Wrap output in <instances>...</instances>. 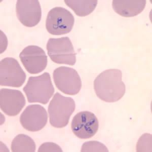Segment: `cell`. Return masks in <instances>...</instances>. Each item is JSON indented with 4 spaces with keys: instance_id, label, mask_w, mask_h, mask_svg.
<instances>
[{
    "instance_id": "cell-1",
    "label": "cell",
    "mask_w": 152,
    "mask_h": 152,
    "mask_svg": "<svg viewBox=\"0 0 152 152\" xmlns=\"http://www.w3.org/2000/svg\"><path fill=\"white\" fill-rule=\"evenodd\" d=\"M94 89L99 99L105 102H116L121 99L126 91L121 70L109 69L102 72L95 78Z\"/></svg>"
},
{
    "instance_id": "cell-2",
    "label": "cell",
    "mask_w": 152,
    "mask_h": 152,
    "mask_svg": "<svg viewBox=\"0 0 152 152\" xmlns=\"http://www.w3.org/2000/svg\"><path fill=\"white\" fill-rule=\"evenodd\" d=\"M23 90L28 102L43 104L48 102L55 91L50 74L46 72L37 77H29Z\"/></svg>"
},
{
    "instance_id": "cell-3",
    "label": "cell",
    "mask_w": 152,
    "mask_h": 152,
    "mask_svg": "<svg viewBox=\"0 0 152 152\" xmlns=\"http://www.w3.org/2000/svg\"><path fill=\"white\" fill-rule=\"evenodd\" d=\"M74 100L56 93L48 106L50 124L55 128H62L69 122V118L75 110Z\"/></svg>"
},
{
    "instance_id": "cell-4",
    "label": "cell",
    "mask_w": 152,
    "mask_h": 152,
    "mask_svg": "<svg viewBox=\"0 0 152 152\" xmlns=\"http://www.w3.org/2000/svg\"><path fill=\"white\" fill-rule=\"evenodd\" d=\"M46 48L49 56L56 64L69 66L76 64V53L69 37L50 38Z\"/></svg>"
},
{
    "instance_id": "cell-5",
    "label": "cell",
    "mask_w": 152,
    "mask_h": 152,
    "mask_svg": "<svg viewBox=\"0 0 152 152\" xmlns=\"http://www.w3.org/2000/svg\"><path fill=\"white\" fill-rule=\"evenodd\" d=\"M74 23V17L70 11L62 7H55L47 15L46 28L51 35H64L72 31Z\"/></svg>"
},
{
    "instance_id": "cell-6",
    "label": "cell",
    "mask_w": 152,
    "mask_h": 152,
    "mask_svg": "<svg viewBox=\"0 0 152 152\" xmlns=\"http://www.w3.org/2000/svg\"><path fill=\"white\" fill-rule=\"evenodd\" d=\"M53 78L58 89L66 94L76 95L81 89V79L79 75L71 67H57L54 71Z\"/></svg>"
},
{
    "instance_id": "cell-7",
    "label": "cell",
    "mask_w": 152,
    "mask_h": 152,
    "mask_svg": "<svg viewBox=\"0 0 152 152\" xmlns=\"http://www.w3.org/2000/svg\"><path fill=\"white\" fill-rule=\"evenodd\" d=\"M26 76L19 62L12 57H6L0 62V84L4 86L19 88L24 84Z\"/></svg>"
},
{
    "instance_id": "cell-8",
    "label": "cell",
    "mask_w": 152,
    "mask_h": 152,
    "mask_svg": "<svg viewBox=\"0 0 152 152\" xmlns=\"http://www.w3.org/2000/svg\"><path fill=\"white\" fill-rule=\"evenodd\" d=\"M71 128L73 133L81 139H88L97 133L99 128L96 116L89 111L78 113L73 118Z\"/></svg>"
},
{
    "instance_id": "cell-9",
    "label": "cell",
    "mask_w": 152,
    "mask_h": 152,
    "mask_svg": "<svg viewBox=\"0 0 152 152\" xmlns=\"http://www.w3.org/2000/svg\"><path fill=\"white\" fill-rule=\"evenodd\" d=\"M21 61L28 72L37 74L45 69L47 65V56L41 47L29 45L19 54Z\"/></svg>"
},
{
    "instance_id": "cell-10",
    "label": "cell",
    "mask_w": 152,
    "mask_h": 152,
    "mask_svg": "<svg viewBox=\"0 0 152 152\" xmlns=\"http://www.w3.org/2000/svg\"><path fill=\"white\" fill-rule=\"evenodd\" d=\"M48 114L44 107L39 104L28 106L20 117L21 124L29 132H39L46 126Z\"/></svg>"
},
{
    "instance_id": "cell-11",
    "label": "cell",
    "mask_w": 152,
    "mask_h": 152,
    "mask_svg": "<svg viewBox=\"0 0 152 152\" xmlns=\"http://www.w3.org/2000/svg\"><path fill=\"white\" fill-rule=\"evenodd\" d=\"M16 11L18 20L26 27L36 26L41 19V7L38 0H18Z\"/></svg>"
},
{
    "instance_id": "cell-12",
    "label": "cell",
    "mask_w": 152,
    "mask_h": 152,
    "mask_svg": "<svg viewBox=\"0 0 152 152\" xmlns=\"http://www.w3.org/2000/svg\"><path fill=\"white\" fill-rule=\"evenodd\" d=\"M26 104L25 97L20 91L7 88L0 90V107L8 116H17Z\"/></svg>"
},
{
    "instance_id": "cell-13",
    "label": "cell",
    "mask_w": 152,
    "mask_h": 152,
    "mask_svg": "<svg viewBox=\"0 0 152 152\" xmlns=\"http://www.w3.org/2000/svg\"><path fill=\"white\" fill-rule=\"evenodd\" d=\"M146 1H122L114 0L113 8L115 12L123 17L131 18L137 15L144 10Z\"/></svg>"
},
{
    "instance_id": "cell-14",
    "label": "cell",
    "mask_w": 152,
    "mask_h": 152,
    "mask_svg": "<svg viewBox=\"0 0 152 152\" xmlns=\"http://www.w3.org/2000/svg\"><path fill=\"white\" fill-rule=\"evenodd\" d=\"M66 5L72 9L77 15L84 17L88 15L93 12L96 7L98 1H77L66 0Z\"/></svg>"
},
{
    "instance_id": "cell-15",
    "label": "cell",
    "mask_w": 152,
    "mask_h": 152,
    "mask_svg": "<svg viewBox=\"0 0 152 152\" xmlns=\"http://www.w3.org/2000/svg\"><path fill=\"white\" fill-rule=\"evenodd\" d=\"M11 148L13 152H34L36 146L31 137L27 135L20 134L12 140Z\"/></svg>"
},
{
    "instance_id": "cell-16",
    "label": "cell",
    "mask_w": 152,
    "mask_h": 152,
    "mask_svg": "<svg viewBox=\"0 0 152 152\" xmlns=\"http://www.w3.org/2000/svg\"><path fill=\"white\" fill-rule=\"evenodd\" d=\"M82 152H108L107 147L103 143L97 141H90L83 143L82 146Z\"/></svg>"
},
{
    "instance_id": "cell-17",
    "label": "cell",
    "mask_w": 152,
    "mask_h": 152,
    "mask_svg": "<svg viewBox=\"0 0 152 152\" xmlns=\"http://www.w3.org/2000/svg\"><path fill=\"white\" fill-rule=\"evenodd\" d=\"M39 152H62L61 147L54 142H48L42 144L38 151Z\"/></svg>"
}]
</instances>
